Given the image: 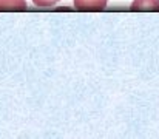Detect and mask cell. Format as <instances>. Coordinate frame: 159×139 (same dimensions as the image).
I'll return each instance as SVG.
<instances>
[{"label":"cell","mask_w":159,"mask_h":139,"mask_svg":"<svg viewBox=\"0 0 159 139\" xmlns=\"http://www.w3.org/2000/svg\"><path fill=\"white\" fill-rule=\"evenodd\" d=\"M0 11H26L25 0H0Z\"/></svg>","instance_id":"obj_3"},{"label":"cell","mask_w":159,"mask_h":139,"mask_svg":"<svg viewBox=\"0 0 159 139\" xmlns=\"http://www.w3.org/2000/svg\"><path fill=\"white\" fill-rule=\"evenodd\" d=\"M108 0H74V6L79 11H102Z\"/></svg>","instance_id":"obj_1"},{"label":"cell","mask_w":159,"mask_h":139,"mask_svg":"<svg viewBox=\"0 0 159 139\" xmlns=\"http://www.w3.org/2000/svg\"><path fill=\"white\" fill-rule=\"evenodd\" d=\"M131 11H159V0H133Z\"/></svg>","instance_id":"obj_2"},{"label":"cell","mask_w":159,"mask_h":139,"mask_svg":"<svg viewBox=\"0 0 159 139\" xmlns=\"http://www.w3.org/2000/svg\"><path fill=\"white\" fill-rule=\"evenodd\" d=\"M57 2H60V0H33V3H34L36 6H42V8L54 6Z\"/></svg>","instance_id":"obj_4"}]
</instances>
